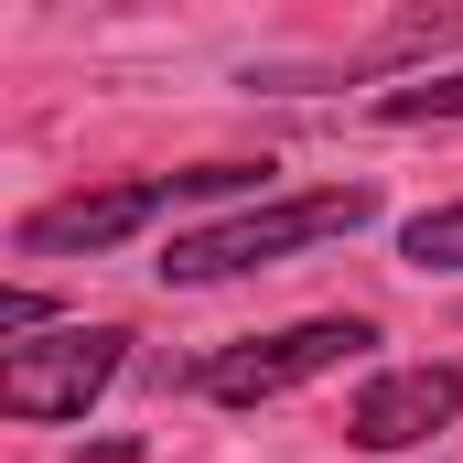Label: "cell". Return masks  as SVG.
<instances>
[{
	"label": "cell",
	"instance_id": "6da1fadb",
	"mask_svg": "<svg viewBox=\"0 0 463 463\" xmlns=\"http://www.w3.org/2000/svg\"><path fill=\"white\" fill-rule=\"evenodd\" d=\"M377 216L366 184H335V194H280V205H237L227 227H184L162 248V280L194 291V280H237V269H280L291 248H324V237H355Z\"/></svg>",
	"mask_w": 463,
	"mask_h": 463
},
{
	"label": "cell",
	"instance_id": "8992f818",
	"mask_svg": "<svg viewBox=\"0 0 463 463\" xmlns=\"http://www.w3.org/2000/svg\"><path fill=\"white\" fill-rule=\"evenodd\" d=\"M388 129H420V118H463V76H410V87H388L377 98Z\"/></svg>",
	"mask_w": 463,
	"mask_h": 463
},
{
	"label": "cell",
	"instance_id": "3957f363",
	"mask_svg": "<svg viewBox=\"0 0 463 463\" xmlns=\"http://www.w3.org/2000/svg\"><path fill=\"white\" fill-rule=\"evenodd\" d=\"M377 345V324L366 313H313V324H280V335H259V345H227L194 366V388L216 399V410H259V399H291L302 377H335L345 355Z\"/></svg>",
	"mask_w": 463,
	"mask_h": 463
},
{
	"label": "cell",
	"instance_id": "52a82bcc",
	"mask_svg": "<svg viewBox=\"0 0 463 463\" xmlns=\"http://www.w3.org/2000/svg\"><path fill=\"white\" fill-rule=\"evenodd\" d=\"M410 269H463V205H431V216H410Z\"/></svg>",
	"mask_w": 463,
	"mask_h": 463
},
{
	"label": "cell",
	"instance_id": "5b68a950",
	"mask_svg": "<svg viewBox=\"0 0 463 463\" xmlns=\"http://www.w3.org/2000/svg\"><path fill=\"white\" fill-rule=\"evenodd\" d=\"M453 410H463V366L453 355H431V366H377V377L355 388V410H345V442L355 453H410V442H431Z\"/></svg>",
	"mask_w": 463,
	"mask_h": 463
},
{
	"label": "cell",
	"instance_id": "7a4b0ae2",
	"mask_svg": "<svg viewBox=\"0 0 463 463\" xmlns=\"http://www.w3.org/2000/svg\"><path fill=\"white\" fill-rule=\"evenodd\" d=\"M269 162H194V173H140V184H98V194H54V205H33L11 248L22 259H98L118 237H140L162 205H194V194H248Z\"/></svg>",
	"mask_w": 463,
	"mask_h": 463
},
{
	"label": "cell",
	"instance_id": "277c9868",
	"mask_svg": "<svg viewBox=\"0 0 463 463\" xmlns=\"http://www.w3.org/2000/svg\"><path fill=\"white\" fill-rule=\"evenodd\" d=\"M129 366L118 324H65V335H33V345H0V410L11 420H87V399Z\"/></svg>",
	"mask_w": 463,
	"mask_h": 463
}]
</instances>
